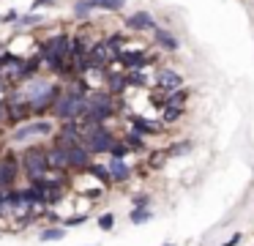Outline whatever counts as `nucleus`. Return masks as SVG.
<instances>
[{"label":"nucleus","mask_w":254,"mask_h":246,"mask_svg":"<svg viewBox=\"0 0 254 246\" xmlns=\"http://www.w3.org/2000/svg\"><path fill=\"white\" fill-rule=\"evenodd\" d=\"M164 159H167V151H159V153H153V156H150V167H161V164H164Z\"/></svg>","instance_id":"nucleus-25"},{"label":"nucleus","mask_w":254,"mask_h":246,"mask_svg":"<svg viewBox=\"0 0 254 246\" xmlns=\"http://www.w3.org/2000/svg\"><path fill=\"white\" fill-rule=\"evenodd\" d=\"M104 82H107V90H110L112 96H121V93L128 87L126 71H104Z\"/></svg>","instance_id":"nucleus-9"},{"label":"nucleus","mask_w":254,"mask_h":246,"mask_svg":"<svg viewBox=\"0 0 254 246\" xmlns=\"http://www.w3.org/2000/svg\"><path fill=\"white\" fill-rule=\"evenodd\" d=\"M107 172H110L112 183H126V180L134 175L126 159H112V156H110V162H107Z\"/></svg>","instance_id":"nucleus-8"},{"label":"nucleus","mask_w":254,"mask_h":246,"mask_svg":"<svg viewBox=\"0 0 254 246\" xmlns=\"http://www.w3.org/2000/svg\"><path fill=\"white\" fill-rule=\"evenodd\" d=\"M66 233L68 230L66 227H61V224H50V227H44V230H39V241H63L66 238Z\"/></svg>","instance_id":"nucleus-13"},{"label":"nucleus","mask_w":254,"mask_h":246,"mask_svg":"<svg viewBox=\"0 0 254 246\" xmlns=\"http://www.w3.org/2000/svg\"><path fill=\"white\" fill-rule=\"evenodd\" d=\"M96 224H99V230H104V233H110L112 227H115V213H101L99 219H96Z\"/></svg>","instance_id":"nucleus-22"},{"label":"nucleus","mask_w":254,"mask_h":246,"mask_svg":"<svg viewBox=\"0 0 254 246\" xmlns=\"http://www.w3.org/2000/svg\"><path fill=\"white\" fill-rule=\"evenodd\" d=\"M128 153H131V151H128V145L121 140V137H118L115 145H112V151H110V156H112V159H126Z\"/></svg>","instance_id":"nucleus-21"},{"label":"nucleus","mask_w":254,"mask_h":246,"mask_svg":"<svg viewBox=\"0 0 254 246\" xmlns=\"http://www.w3.org/2000/svg\"><path fill=\"white\" fill-rule=\"evenodd\" d=\"M88 213H77V216H66V219H61V227H77V224H85V222H88Z\"/></svg>","instance_id":"nucleus-23"},{"label":"nucleus","mask_w":254,"mask_h":246,"mask_svg":"<svg viewBox=\"0 0 254 246\" xmlns=\"http://www.w3.org/2000/svg\"><path fill=\"white\" fill-rule=\"evenodd\" d=\"M88 175H93L96 180H99V186H112V178L110 172H107V164H99V162H90V167L85 169Z\"/></svg>","instance_id":"nucleus-12"},{"label":"nucleus","mask_w":254,"mask_h":246,"mask_svg":"<svg viewBox=\"0 0 254 246\" xmlns=\"http://www.w3.org/2000/svg\"><path fill=\"white\" fill-rule=\"evenodd\" d=\"M181 115H183V107H164V112H161V123L172 126V123L181 120Z\"/></svg>","instance_id":"nucleus-18"},{"label":"nucleus","mask_w":254,"mask_h":246,"mask_svg":"<svg viewBox=\"0 0 254 246\" xmlns=\"http://www.w3.org/2000/svg\"><path fill=\"white\" fill-rule=\"evenodd\" d=\"M19 172H22L19 156L14 151H6L3 156H0V189H14Z\"/></svg>","instance_id":"nucleus-4"},{"label":"nucleus","mask_w":254,"mask_h":246,"mask_svg":"<svg viewBox=\"0 0 254 246\" xmlns=\"http://www.w3.org/2000/svg\"><path fill=\"white\" fill-rule=\"evenodd\" d=\"M19 164H22V172L28 180H39L50 172V164H47V142H30L25 145V151L19 153Z\"/></svg>","instance_id":"nucleus-1"},{"label":"nucleus","mask_w":254,"mask_h":246,"mask_svg":"<svg viewBox=\"0 0 254 246\" xmlns=\"http://www.w3.org/2000/svg\"><path fill=\"white\" fill-rule=\"evenodd\" d=\"M121 140L128 145V151H145V137L139 134V131H134V129H131V131H126V134H123Z\"/></svg>","instance_id":"nucleus-14"},{"label":"nucleus","mask_w":254,"mask_h":246,"mask_svg":"<svg viewBox=\"0 0 254 246\" xmlns=\"http://www.w3.org/2000/svg\"><path fill=\"white\" fill-rule=\"evenodd\" d=\"M150 104H153V107H159V109H164L167 107V93L156 87V90L150 93Z\"/></svg>","instance_id":"nucleus-24"},{"label":"nucleus","mask_w":254,"mask_h":246,"mask_svg":"<svg viewBox=\"0 0 254 246\" xmlns=\"http://www.w3.org/2000/svg\"><path fill=\"white\" fill-rule=\"evenodd\" d=\"M90 14H93V3H90V0H77V3H74V16H77V19H88Z\"/></svg>","instance_id":"nucleus-19"},{"label":"nucleus","mask_w":254,"mask_h":246,"mask_svg":"<svg viewBox=\"0 0 254 246\" xmlns=\"http://www.w3.org/2000/svg\"><path fill=\"white\" fill-rule=\"evenodd\" d=\"M153 219V213H150V208H131V213H128V222L131 224H145Z\"/></svg>","instance_id":"nucleus-17"},{"label":"nucleus","mask_w":254,"mask_h":246,"mask_svg":"<svg viewBox=\"0 0 254 246\" xmlns=\"http://www.w3.org/2000/svg\"><path fill=\"white\" fill-rule=\"evenodd\" d=\"M8 58H11V52H8V47H6V44H0V66L6 63Z\"/></svg>","instance_id":"nucleus-28"},{"label":"nucleus","mask_w":254,"mask_h":246,"mask_svg":"<svg viewBox=\"0 0 254 246\" xmlns=\"http://www.w3.org/2000/svg\"><path fill=\"white\" fill-rule=\"evenodd\" d=\"M238 241H241V235H232V241H227V244H221V246H238Z\"/></svg>","instance_id":"nucleus-31"},{"label":"nucleus","mask_w":254,"mask_h":246,"mask_svg":"<svg viewBox=\"0 0 254 246\" xmlns=\"http://www.w3.org/2000/svg\"><path fill=\"white\" fill-rule=\"evenodd\" d=\"M93 8H101V11H121L126 5V0H90Z\"/></svg>","instance_id":"nucleus-20"},{"label":"nucleus","mask_w":254,"mask_h":246,"mask_svg":"<svg viewBox=\"0 0 254 246\" xmlns=\"http://www.w3.org/2000/svg\"><path fill=\"white\" fill-rule=\"evenodd\" d=\"M52 8V5H55V0H33V8Z\"/></svg>","instance_id":"nucleus-29"},{"label":"nucleus","mask_w":254,"mask_h":246,"mask_svg":"<svg viewBox=\"0 0 254 246\" xmlns=\"http://www.w3.org/2000/svg\"><path fill=\"white\" fill-rule=\"evenodd\" d=\"M8 123V109H6V101H0V126Z\"/></svg>","instance_id":"nucleus-27"},{"label":"nucleus","mask_w":254,"mask_h":246,"mask_svg":"<svg viewBox=\"0 0 254 246\" xmlns=\"http://www.w3.org/2000/svg\"><path fill=\"white\" fill-rule=\"evenodd\" d=\"M41 22H44L41 14H22V16H17V33H22L25 27H39Z\"/></svg>","instance_id":"nucleus-15"},{"label":"nucleus","mask_w":254,"mask_h":246,"mask_svg":"<svg viewBox=\"0 0 254 246\" xmlns=\"http://www.w3.org/2000/svg\"><path fill=\"white\" fill-rule=\"evenodd\" d=\"M153 38H156V44H159V47L170 49V52H175V49H178V38L172 36L170 30H164V27H159V25L153 27Z\"/></svg>","instance_id":"nucleus-11"},{"label":"nucleus","mask_w":254,"mask_h":246,"mask_svg":"<svg viewBox=\"0 0 254 246\" xmlns=\"http://www.w3.org/2000/svg\"><path fill=\"white\" fill-rule=\"evenodd\" d=\"M131 202H134V208H148L150 205V197L148 194H137Z\"/></svg>","instance_id":"nucleus-26"},{"label":"nucleus","mask_w":254,"mask_h":246,"mask_svg":"<svg viewBox=\"0 0 254 246\" xmlns=\"http://www.w3.org/2000/svg\"><path fill=\"white\" fill-rule=\"evenodd\" d=\"M164 246H172V244H164Z\"/></svg>","instance_id":"nucleus-32"},{"label":"nucleus","mask_w":254,"mask_h":246,"mask_svg":"<svg viewBox=\"0 0 254 246\" xmlns=\"http://www.w3.org/2000/svg\"><path fill=\"white\" fill-rule=\"evenodd\" d=\"M115 140H118V137L112 134L107 126H96V129H90L88 134L82 137V145L88 148L90 156H101V153H107V156H110V151H112V145H115Z\"/></svg>","instance_id":"nucleus-3"},{"label":"nucleus","mask_w":254,"mask_h":246,"mask_svg":"<svg viewBox=\"0 0 254 246\" xmlns=\"http://www.w3.org/2000/svg\"><path fill=\"white\" fill-rule=\"evenodd\" d=\"M153 85L164 93H172V90H178V87H183V77L178 74L175 69H161V71H156Z\"/></svg>","instance_id":"nucleus-6"},{"label":"nucleus","mask_w":254,"mask_h":246,"mask_svg":"<svg viewBox=\"0 0 254 246\" xmlns=\"http://www.w3.org/2000/svg\"><path fill=\"white\" fill-rule=\"evenodd\" d=\"M128 126H131L134 131H139V134H161L164 131V123L161 120H148L142 118V115H128Z\"/></svg>","instance_id":"nucleus-7"},{"label":"nucleus","mask_w":254,"mask_h":246,"mask_svg":"<svg viewBox=\"0 0 254 246\" xmlns=\"http://www.w3.org/2000/svg\"><path fill=\"white\" fill-rule=\"evenodd\" d=\"M126 27H131V30H153L156 22H153V16H150L148 11H137V14H131L126 19Z\"/></svg>","instance_id":"nucleus-10"},{"label":"nucleus","mask_w":254,"mask_h":246,"mask_svg":"<svg viewBox=\"0 0 254 246\" xmlns=\"http://www.w3.org/2000/svg\"><path fill=\"white\" fill-rule=\"evenodd\" d=\"M126 82H128V87H145V85H148V74H145V71L142 69H131V71H126Z\"/></svg>","instance_id":"nucleus-16"},{"label":"nucleus","mask_w":254,"mask_h":246,"mask_svg":"<svg viewBox=\"0 0 254 246\" xmlns=\"http://www.w3.org/2000/svg\"><path fill=\"white\" fill-rule=\"evenodd\" d=\"M55 134V123L52 118H36V120H28V123L17 126L11 131V142L14 145H30L36 140H47V137Z\"/></svg>","instance_id":"nucleus-2"},{"label":"nucleus","mask_w":254,"mask_h":246,"mask_svg":"<svg viewBox=\"0 0 254 246\" xmlns=\"http://www.w3.org/2000/svg\"><path fill=\"white\" fill-rule=\"evenodd\" d=\"M66 162H68V172H85L93 162V156L88 153L85 145H74L66 151Z\"/></svg>","instance_id":"nucleus-5"},{"label":"nucleus","mask_w":254,"mask_h":246,"mask_svg":"<svg viewBox=\"0 0 254 246\" xmlns=\"http://www.w3.org/2000/svg\"><path fill=\"white\" fill-rule=\"evenodd\" d=\"M17 11H8V14H3V16H0V22H17Z\"/></svg>","instance_id":"nucleus-30"}]
</instances>
